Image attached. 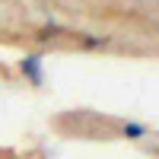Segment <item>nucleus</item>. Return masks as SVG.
Listing matches in <instances>:
<instances>
[{"label": "nucleus", "mask_w": 159, "mask_h": 159, "mask_svg": "<svg viewBox=\"0 0 159 159\" xmlns=\"http://www.w3.org/2000/svg\"><path fill=\"white\" fill-rule=\"evenodd\" d=\"M19 73L29 80L32 86H45V57L42 54H25L19 61Z\"/></svg>", "instance_id": "nucleus-1"}, {"label": "nucleus", "mask_w": 159, "mask_h": 159, "mask_svg": "<svg viewBox=\"0 0 159 159\" xmlns=\"http://www.w3.org/2000/svg\"><path fill=\"white\" fill-rule=\"evenodd\" d=\"M80 42H83V48H92V51H96V48H108L111 38H105V35H83Z\"/></svg>", "instance_id": "nucleus-3"}, {"label": "nucleus", "mask_w": 159, "mask_h": 159, "mask_svg": "<svg viewBox=\"0 0 159 159\" xmlns=\"http://www.w3.org/2000/svg\"><path fill=\"white\" fill-rule=\"evenodd\" d=\"M150 130H147V124H137V121H124L121 124V137H127V140H143Z\"/></svg>", "instance_id": "nucleus-2"}]
</instances>
